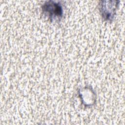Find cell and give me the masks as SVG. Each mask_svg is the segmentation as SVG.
I'll use <instances>...</instances> for the list:
<instances>
[{
  "instance_id": "cell-1",
  "label": "cell",
  "mask_w": 125,
  "mask_h": 125,
  "mask_svg": "<svg viewBox=\"0 0 125 125\" xmlns=\"http://www.w3.org/2000/svg\"><path fill=\"white\" fill-rule=\"evenodd\" d=\"M42 12L51 20H58L60 19L63 14V10L61 5L53 1L46 2L42 6Z\"/></svg>"
},
{
  "instance_id": "cell-2",
  "label": "cell",
  "mask_w": 125,
  "mask_h": 125,
  "mask_svg": "<svg viewBox=\"0 0 125 125\" xmlns=\"http://www.w3.org/2000/svg\"><path fill=\"white\" fill-rule=\"evenodd\" d=\"M118 4L117 1H101L100 11L102 16L105 20L110 21L113 18Z\"/></svg>"
}]
</instances>
